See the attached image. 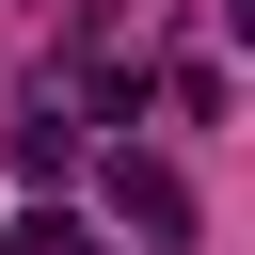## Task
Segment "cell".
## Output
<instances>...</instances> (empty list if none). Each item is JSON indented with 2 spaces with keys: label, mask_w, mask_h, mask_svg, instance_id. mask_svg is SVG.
<instances>
[{
  "label": "cell",
  "mask_w": 255,
  "mask_h": 255,
  "mask_svg": "<svg viewBox=\"0 0 255 255\" xmlns=\"http://www.w3.org/2000/svg\"><path fill=\"white\" fill-rule=\"evenodd\" d=\"M0 255H96V239H80V223H64V207H32V223H16V239H0Z\"/></svg>",
  "instance_id": "3957f363"
},
{
  "label": "cell",
  "mask_w": 255,
  "mask_h": 255,
  "mask_svg": "<svg viewBox=\"0 0 255 255\" xmlns=\"http://www.w3.org/2000/svg\"><path fill=\"white\" fill-rule=\"evenodd\" d=\"M16 175H80V112H64V96L16 112Z\"/></svg>",
  "instance_id": "7a4b0ae2"
},
{
  "label": "cell",
  "mask_w": 255,
  "mask_h": 255,
  "mask_svg": "<svg viewBox=\"0 0 255 255\" xmlns=\"http://www.w3.org/2000/svg\"><path fill=\"white\" fill-rule=\"evenodd\" d=\"M112 207H128V223H143L159 255H191V191H175L159 159H112Z\"/></svg>",
  "instance_id": "6da1fadb"
}]
</instances>
